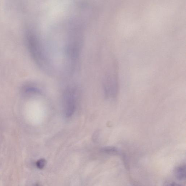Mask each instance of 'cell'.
I'll return each instance as SVG.
<instances>
[{
	"label": "cell",
	"instance_id": "cell-1",
	"mask_svg": "<svg viewBox=\"0 0 186 186\" xmlns=\"http://www.w3.org/2000/svg\"><path fill=\"white\" fill-rule=\"evenodd\" d=\"M74 94L72 91L69 90L65 95V112L67 117H71L75 112L76 102Z\"/></svg>",
	"mask_w": 186,
	"mask_h": 186
},
{
	"label": "cell",
	"instance_id": "cell-2",
	"mask_svg": "<svg viewBox=\"0 0 186 186\" xmlns=\"http://www.w3.org/2000/svg\"><path fill=\"white\" fill-rule=\"evenodd\" d=\"M186 169L185 165L179 166L174 169V174L175 177L179 180L185 179Z\"/></svg>",
	"mask_w": 186,
	"mask_h": 186
},
{
	"label": "cell",
	"instance_id": "cell-3",
	"mask_svg": "<svg viewBox=\"0 0 186 186\" xmlns=\"http://www.w3.org/2000/svg\"><path fill=\"white\" fill-rule=\"evenodd\" d=\"M103 151L105 152L111 154H117L119 153V150L114 147H107L103 149Z\"/></svg>",
	"mask_w": 186,
	"mask_h": 186
},
{
	"label": "cell",
	"instance_id": "cell-4",
	"mask_svg": "<svg viewBox=\"0 0 186 186\" xmlns=\"http://www.w3.org/2000/svg\"><path fill=\"white\" fill-rule=\"evenodd\" d=\"M25 92L27 93H33V94H39L41 91L36 88L33 87H28L26 88L25 89Z\"/></svg>",
	"mask_w": 186,
	"mask_h": 186
},
{
	"label": "cell",
	"instance_id": "cell-5",
	"mask_svg": "<svg viewBox=\"0 0 186 186\" xmlns=\"http://www.w3.org/2000/svg\"><path fill=\"white\" fill-rule=\"evenodd\" d=\"M46 163L45 160L43 159H41L37 161L36 165L38 168L41 170L44 168Z\"/></svg>",
	"mask_w": 186,
	"mask_h": 186
},
{
	"label": "cell",
	"instance_id": "cell-6",
	"mask_svg": "<svg viewBox=\"0 0 186 186\" xmlns=\"http://www.w3.org/2000/svg\"><path fill=\"white\" fill-rule=\"evenodd\" d=\"M163 186H184L181 184H178L177 183L173 181H167L165 182Z\"/></svg>",
	"mask_w": 186,
	"mask_h": 186
}]
</instances>
